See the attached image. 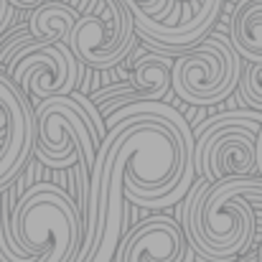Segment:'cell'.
<instances>
[{
  "mask_svg": "<svg viewBox=\"0 0 262 262\" xmlns=\"http://www.w3.org/2000/svg\"><path fill=\"white\" fill-rule=\"evenodd\" d=\"M260 186V176H237L216 183L201 178L188 188L183 234L201 262H234L252 247L257 219L245 193Z\"/></svg>",
  "mask_w": 262,
  "mask_h": 262,
  "instance_id": "obj_1",
  "label": "cell"
},
{
  "mask_svg": "<svg viewBox=\"0 0 262 262\" xmlns=\"http://www.w3.org/2000/svg\"><path fill=\"white\" fill-rule=\"evenodd\" d=\"M82 214L54 183L23 191L10 219V245L0 262H72L82 247Z\"/></svg>",
  "mask_w": 262,
  "mask_h": 262,
  "instance_id": "obj_2",
  "label": "cell"
},
{
  "mask_svg": "<svg viewBox=\"0 0 262 262\" xmlns=\"http://www.w3.org/2000/svg\"><path fill=\"white\" fill-rule=\"evenodd\" d=\"M107 135L102 112L84 107L72 94H54L36 107L33 156L49 168H69L77 158L92 171L97 148Z\"/></svg>",
  "mask_w": 262,
  "mask_h": 262,
  "instance_id": "obj_3",
  "label": "cell"
},
{
  "mask_svg": "<svg viewBox=\"0 0 262 262\" xmlns=\"http://www.w3.org/2000/svg\"><path fill=\"white\" fill-rule=\"evenodd\" d=\"M262 115L234 110L206 117L193 130V168L209 183L257 171V133Z\"/></svg>",
  "mask_w": 262,
  "mask_h": 262,
  "instance_id": "obj_4",
  "label": "cell"
},
{
  "mask_svg": "<svg viewBox=\"0 0 262 262\" xmlns=\"http://www.w3.org/2000/svg\"><path fill=\"white\" fill-rule=\"evenodd\" d=\"M242 74V56L229 38L214 33L204 36L173 59L171 92L193 107H209L227 99Z\"/></svg>",
  "mask_w": 262,
  "mask_h": 262,
  "instance_id": "obj_5",
  "label": "cell"
},
{
  "mask_svg": "<svg viewBox=\"0 0 262 262\" xmlns=\"http://www.w3.org/2000/svg\"><path fill=\"white\" fill-rule=\"evenodd\" d=\"M135 18L125 0H92L67 38L72 54L89 69H112L135 49Z\"/></svg>",
  "mask_w": 262,
  "mask_h": 262,
  "instance_id": "obj_6",
  "label": "cell"
},
{
  "mask_svg": "<svg viewBox=\"0 0 262 262\" xmlns=\"http://www.w3.org/2000/svg\"><path fill=\"white\" fill-rule=\"evenodd\" d=\"M5 74L26 92L31 99H49L54 94H69L79 82V59L72 54L69 43H51L33 38L26 43L8 64Z\"/></svg>",
  "mask_w": 262,
  "mask_h": 262,
  "instance_id": "obj_7",
  "label": "cell"
},
{
  "mask_svg": "<svg viewBox=\"0 0 262 262\" xmlns=\"http://www.w3.org/2000/svg\"><path fill=\"white\" fill-rule=\"evenodd\" d=\"M0 191L20 173L36 145V107L0 67Z\"/></svg>",
  "mask_w": 262,
  "mask_h": 262,
  "instance_id": "obj_8",
  "label": "cell"
},
{
  "mask_svg": "<svg viewBox=\"0 0 262 262\" xmlns=\"http://www.w3.org/2000/svg\"><path fill=\"white\" fill-rule=\"evenodd\" d=\"M196 255L183 234V227L171 216H150L127 232L112 262H193Z\"/></svg>",
  "mask_w": 262,
  "mask_h": 262,
  "instance_id": "obj_9",
  "label": "cell"
},
{
  "mask_svg": "<svg viewBox=\"0 0 262 262\" xmlns=\"http://www.w3.org/2000/svg\"><path fill=\"white\" fill-rule=\"evenodd\" d=\"M229 43L245 61H262V0H239L229 20Z\"/></svg>",
  "mask_w": 262,
  "mask_h": 262,
  "instance_id": "obj_10",
  "label": "cell"
},
{
  "mask_svg": "<svg viewBox=\"0 0 262 262\" xmlns=\"http://www.w3.org/2000/svg\"><path fill=\"white\" fill-rule=\"evenodd\" d=\"M171 69L173 56L171 54H143L133 61V87H135V102L145 99H163L171 92ZM133 104V102H130Z\"/></svg>",
  "mask_w": 262,
  "mask_h": 262,
  "instance_id": "obj_11",
  "label": "cell"
},
{
  "mask_svg": "<svg viewBox=\"0 0 262 262\" xmlns=\"http://www.w3.org/2000/svg\"><path fill=\"white\" fill-rule=\"evenodd\" d=\"M79 18V10L69 3L61 0H46L41 5H36L28 15V31L41 38V41H51V43H61L69 38L74 20Z\"/></svg>",
  "mask_w": 262,
  "mask_h": 262,
  "instance_id": "obj_12",
  "label": "cell"
},
{
  "mask_svg": "<svg viewBox=\"0 0 262 262\" xmlns=\"http://www.w3.org/2000/svg\"><path fill=\"white\" fill-rule=\"evenodd\" d=\"M237 87H239V94L245 97V102L252 110L262 112V61L260 64H255V61L247 64V69L239 74Z\"/></svg>",
  "mask_w": 262,
  "mask_h": 262,
  "instance_id": "obj_13",
  "label": "cell"
},
{
  "mask_svg": "<svg viewBox=\"0 0 262 262\" xmlns=\"http://www.w3.org/2000/svg\"><path fill=\"white\" fill-rule=\"evenodd\" d=\"M33 38H36V36H33L28 28L15 31V36H10V38H8V41L0 46V67L5 69V64H8V61H10V59H13V56H15V54H18V51L26 46V43H31Z\"/></svg>",
  "mask_w": 262,
  "mask_h": 262,
  "instance_id": "obj_14",
  "label": "cell"
},
{
  "mask_svg": "<svg viewBox=\"0 0 262 262\" xmlns=\"http://www.w3.org/2000/svg\"><path fill=\"white\" fill-rule=\"evenodd\" d=\"M15 5L10 3V0H0V36L8 31V26L13 23V18H15Z\"/></svg>",
  "mask_w": 262,
  "mask_h": 262,
  "instance_id": "obj_15",
  "label": "cell"
},
{
  "mask_svg": "<svg viewBox=\"0 0 262 262\" xmlns=\"http://www.w3.org/2000/svg\"><path fill=\"white\" fill-rule=\"evenodd\" d=\"M15 8H23V10H33L36 5H41V3H46V0H10Z\"/></svg>",
  "mask_w": 262,
  "mask_h": 262,
  "instance_id": "obj_16",
  "label": "cell"
},
{
  "mask_svg": "<svg viewBox=\"0 0 262 262\" xmlns=\"http://www.w3.org/2000/svg\"><path fill=\"white\" fill-rule=\"evenodd\" d=\"M260 262H262V247H260Z\"/></svg>",
  "mask_w": 262,
  "mask_h": 262,
  "instance_id": "obj_17",
  "label": "cell"
}]
</instances>
